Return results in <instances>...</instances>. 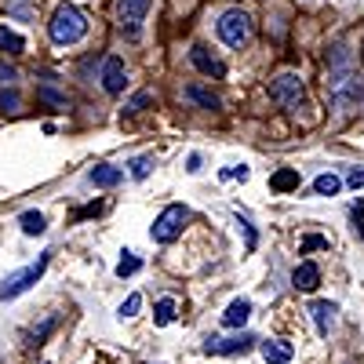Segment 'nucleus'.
<instances>
[{
	"label": "nucleus",
	"mask_w": 364,
	"mask_h": 364,
	"mask_svg": "<svg viewBox=\"0 0 364 364\" xmlns=\"http://www.w3.org/2000/svg\"><path fill=\"white\" fill-rule=\"evenodd\" d=\"M48 33H51V41H55L58 48L80 44V41H84V33H87V18H84L77 8L63 4V8H58V11L51 15V22H48Z\"/></svg>",
	"instance_id": "nucleus-1"
},
{
	"label": "nucleus",
	"mask_w": 364,
	"mask_h": 364,
	"mask_svg": "<svg viewBox=\"0 0 364 364\" xmlns=\"http://www.w3.org/2000/svg\"><path fill=\"white\" fill-rule=\"evenodd\" d=\"M48 262H51V252H44L37 262H29L26 269H15V273H8L4 277V284H0V302H8V299H18L22 291H29L41 277H44V269H48Z\"/></svg>",
	"instance_id": "nucleus-2"
},
{
	"label": "nucleus",
	"mask_w": 364,
	"mask_h": 364,
	"mask_svg": "<svg viewBox=\"0 0 364 364\" xmlns=\"http://www.w3.org/2000/svg\"><path fill=\"white\" fill-rule=\"evenodd\" d=\"M186 223H190V208L186 204H168L161 215L154 219V226H149V237H154L157 245H171Z\"/></svg>",
	"instance_id": "nucleus-3"
},
{
	"label": "nucleus",
	"mask_w": 364,
	"mask_h": 364,
	"mask_svg": "<svg viewBox=\"0 0 364 364\" xmlns=\"http://www.w3.org/2000/svg\"><path fill=\"white\" fill-rule=\"evenodd\" d=\"M215 29H219V41L230 44V48H245L252 41V18H248V11H240V8L223 11Z\"/></svg>",
	"instance_id": "nucleus-4"
},
{
	"label": "nucleus",
	"mask_w": 364,
	"mask_h": 364,
	"mask_svg": "<svg viewBox=\"0 0 364 364\" xmlns=\"http://www.w3.org/2000/svg\"><path fill=\"white\" fill-rule=\"evenodd\" d=\"M149 15V0H117V22H120V33L124 37H139L142 33V22Z\"/></svg>",
	"instance_id": "nucleus-5"
},
{
	"label": "nucleus",
	"mask_w": 364,
	"mask_h": 364,
	"mask_svg": "<svg viewBox=\"0 0 364 364\" xmlns=\"http://www.w3.org/2000/svg\"><path fill=\"white\" fill-rule=\"evenodd\" d=\"M269 95H273V102H281L284 109H295L302 99H306V87H302V80L295 73H281V77H273Z\"/></svg>",
	"instance_id": "nucleus-6"
},
{
	"label": "nucleus",
	"mask_w": 364,
	"mask_h": 364,
	"mask_svg": "<svg viewBox=\"0 0 364 364\" xmlns=\"http://www.w3.org/2000/svg\"><path fill=\"white\" fill-rule=\"evenodd\" d=\"M255 336H237V339H208L204 343V353H215V357H230V353H245L252 350Z\"/></svg>",
	"instance_id": "nucleus-7"
},
{
	"label": "nucleus",
	"mask_w": 364,
	"mask_h": 364,
	"mask_svg": "<svg viewBox=\"0 0 364 364\" xmlns=\"http://www.w3.org/2000/svg\"><path fill=\"white\" fill-rule=\"evenodd\" d=\"M124 63H120V58H106L102 63V87L109 91V95H120V91H124Z\"/></svg>",
	"instance_id": "nucleus-8"
},
{
	"label": "nucleus",
	"mask_w": 364,
	"mask_h": 364,
	"mask_svg": "<svg viewBox=\"0 0 364 364\" xmlns=\"http://www.w3.org/2000/svg\"><path fill=\"white\" fill-rule=\"evenodd\" d=\"M291 284H295L299 291H314V288L321 284V269H317L314 262H299L295 273H291Z\"/></svg>",
	"instance_id": "nucleus-9"
},
{
	"label": "nucleus",
	"mask_w": 364,
	"mask_h": 364,
	"mask_svg": "<svg viewBox=\"0 0 364 364\" xmlns=\"http://www.w3.org/2000/svg\"><path fill=\"white\" fill-rule=\"evenodd\" d=\"M120 178H124V171H120V168H113V164H95V168L87 171V182H91V186H102V190L117 186Z\"/></svg>",
	"instance_id": "nucleus-10"
},
{
	"label": "nucleus",
	"mask_w": 364,
	"mask_h": 364,
	"mask_svg": "<svg viewBox=\"0 0 364 364\" xmlns=\"http://www.w3.org/2000/svg\"><path fill=\"white\" fill-rule=\"evenodd\" d=\"M190 58H193V66H197L200 73H208V77H223V73H226V66L219 63L215 55H208V48H200V44L190 51Z\"/></svg>",
	"instance_id": "nucleus-11"
},
{
	"label": "nucleus",
	"mask_w": 364,
	"mask_h": 364,
	"mask_svg": "<svg viewBox=\"0 0 364 364\" xmlns=\"http://www.w3.org/2000/svg\"><path fill=\"white\" fill-rule=\"evenodd\" d=\"M248 317H252V302L248 299H233L230 306H226V314H223V324L226 328H240Z\"/></svg>",
	"instance_id": "nucleus-12"
},
{
	"label": "nucleus",
	"mask_w": 364,
	"mask_h": 364,
	"mask_svg": "<svg viewBox=\"0 0 364 364\" xmlns=\"http://www.w3.org/2000/svg\"><path fill=\"white\" fill-rule=\"evenodd\" d=\"M299 168H281V171H273L269 175V190H277V193H288V190H299Z\"/></svg>",
	"instance_id": "nucleus-13"
},
{
	"label": "nucleus",
	"mask_w": 364,
	"mask_h": 364,
	"mask_svg": "<svg viewBox=\"0 0 364 364\" xmlns=\"http://www.w3.org/2000/svg\"><path fill=\"white\" fill-rule=\"evenodd\" d=\"M291 343H281V339H273V343H262V357L266 364H288L291 360Z\"/></svg>",
	"instance_id": "nucleus-14"
},
{
	"label": "nucleus",
	"mask_w": 364,
	"mask_h": 364,
	"mask_svg": "<svg viewBox=\"0 0 364 364\" xmlns=\"http://www.w3.org/2000/svg\"><path fill=\"white\" fill-rule=\"evenodd\" d=\"M310 314H314V324H317V331H321V336H328L331 317H336V302H314V306H310Z\"/></svg>",
	"instance_id": "nucleus-15"
},
{
	"label": "nucleus",
	"mask_w": 364,
	"mask_h": 364,
	"mask_svg": "<svg viewBox=\"0 0 364 364\" xmlns=\"http://www.w3.org/2000/svg\"><path fill=\"white\" fill-rule=\"evenodd\" d=\"M186 99L190 102H197V106H204V109H219L223 102H219V95H211L208 87H200V84H190L186 87Z\"/></svg>",
	"instance_id": "nucleus-16"
},
{
	"label": "nucleus",
	"mask_w": 364,
	"mask_h": 364,
	"mask_svg": "<svg viewBox=\"0 0 364 364\" xmlns=\"http://www.w3.org/2000/svg\"><path fill=\"white\" fill-rule=\"evenodd\" d=\"M18 226H22V233H26V237H41V233L48 230V223H44V215H41V211H22Z\"/></svg>",
	"instance_id": "nucleus-17"
},
{
	"label": "nucleus",
	"mask_w": 364,
	"mask_h": 364,
	"mask_svg": "<svg viewBox=\"0 0 364 364\" xmlns=\"http://www.w3.org/2000/svg\"><path fill=\"white\" fill-rule=\"evenodd\" d=\"M0 51H8V55H22L26 51V41L18 33H11L8 26H0Z\"/></svg>",
	"instance_id": "nucleus-18"
},
{
	"label": "nucleus",
	"mask_w": 364,
	"mask_h": 364,
	"mask_svg": "<svg viewBox=\"0 0 364 364\" xmlns=\"http://www.w3.org/2000/svg\"><path fill=\"white\" fill-rule=\"evenodd\" d=\"M314 190H317V193H324V197H336V193L343 190V178H339V175H331V171H328V175H317Z\"/></svg>",
	"instance_id": "nucleus-19"
},
{
	"label": "nucleus",
	"mask_w": 364,
	"mask_h": 364,
	"mask_svg": "<svg viewBox=\"0 0 364 364\" xmlns=\"http://www.w3.org/2000/svg\"><path fill=\"white\" fill-rule=\"evenodd\" d=\"M154 321H157L161 328L175 321V299H161V302H157V310H154Z\"/></svg>",
	"instance_id": "nucleus-20"
},
{
	"label": "nucleus",
	"mask_w": 364,
	"mask_h": 364,
	"mask_svg": "<svg viewBox=\"0 0 364 364\" xmlns=\"http://www.w3.org/2000/svg\"><path fill=\"white\" fill-rule=\"evenodd\" d=\"M139 266H142V259L135 252H124V259L117 262V277H132V273H139Z\"/></svg>",
	"instance_id": "nucleus-21"
},
{
	"label": "nucleus",
	"mask_w": 364,
	"mask_h": 364,
	"mask_svg": "<svg viewBox=\"0 0 364 364\" xmlns=\"http://www.w3.org/2000/svg\"><path fill=\"white\" fill-rule=\"evenodd\" d=\"M149 168H154V157H149V154H142V157L132 161V175H135V178H146Z\"/></svg>",
	"instance_id": "nucleus-22"
},
{
	"label": "nucleus",
	"mask_w": 364,
	"mask_h": 364,
	"mask_svg": "<svg viewBox=\"0 0 364 364\" xmlns=\"http://www.w3.org/2000/svg\"><path fill=\"white\" fill-rule=\"evenodd\" d=\"M139 306H142V295L135 291V295H128L124 302H120V317H135V314H139Z\"/></svg>",
	"instance_id": "nucleus-23"
},
{
	"label": "nucleus",
	"mask_w": 364,
	"mask_h": 364,
	"mask_svg": "<svg viewBox=\"0 0 364 364\" xmlns=\"http://www.w3.org/2000/svg\"><path fill=\"white\" fill-rule=\"evenodd\" d=\"M0 109H4V113L18 109V95H15V91H0Z\"/></svg>",
	"instance_id": "nucleus-24"
},
{
	"label": "nucleus",
	"mask_w": 364,
	"mask_h": 364,
	"mask_svg": "<svg viewBox=\"0 0 364 364\" xmlns=\"http://www.w3.org/2000/svg\"><path fill=\"white\" fill-rule=\"evenodd\" d=\"M149 102H154V95H149V91H142V95H135L128 106H124V113H139L142 106H149Z\"/></svg>",
	"instance_id": "nucleus-25"
},
{
	"label": "nucleus",
	"mask_w": 364,
	"mask_h": 364,
	"mask_svg": "<svg viewBox=\"0 0 364 364\" xmlns=\"http://www.w3.org/2000/svg\"><path fill=\"white\" fill-rule=\"evenodd\" d=\"M317 248H328V240H324V237H317V233H310L306 240H302V252H317Z\"/></svg>",
	"instance_id": "nucleus-26"
},
{
	"label": "nucleus",
	"mask_w": 364,
	"mask_h": 364,
	"mask_svg": "<svg viewBox=\"0 0 364 364\" xmlns=\"http://www.w3.org/2000/svg\"><path fill=\"white\" fill-rule=\"evenodd\" d=\"M223 178H240V182H245V178H248V168H245V164H240V168H226Z\"/></svg>",
	"instance_id": "nucleus-27"
},
{
	"label": "nucleus",
	"mask_w": 364,
	"mask_h": 364,
	"mask_svg": "<svg viewBox=\"0 0 364 364\" xmlns=\"http://www.w3.org/2000/svg\"><path fill=\"white\" fill-rule=\"evenodd\" d=\"M51 328H55V317H48V321H44V324H41V328H37V331H33V339H37V343H41V339H44V336H48V331H51Z\"/></svg>",
	"instance_id": "nucleus-28"
},
{
	"label": "nucleus",
	"mask_w": 364,
	"mask_h": 364,
	"mask_svg": "<svg viewBox=\"0 0 364 364\" xmlns=\"http://www.w3.org/2000/svg\"><path fill=\"white\" fill-rule=\"evenodd\" d=\"M346 182H350V186H353V190H360V186H364V168H360V171H357V168H353V171H350V178H346Z\"/></svg>",
	"instance_id": "nucleus-29"
},
{
	"label": "nucleus",
	"mask_w": 364,
	"mask_h": 364,
	"mask_svg": "<svg viewBox=\"0 0 364 364\" xmlns=\"http://www.w3.org/2000/svg\"><path fill=\"white\" fill-rule=\"evenodd\" d=\"M99 211H102V204H87V208H80V211H77V219H87V215H99Z\"/></svg>",
	"instance_id": "nucleus-30"
},
{
	"label": "nucleus",
	"mask_w": 364,
	"mask_h": 364,
	"mask_svg": "<svg viewBox=\"0 0 364 364\" xmlns=\"http://www.w3.org/2000/svg\"><path fill=\"white\" fill-rule=\"evenodd\" d=\"M240 226H245V233H248V252H252L259 237H255V230H252V223H248V219H240Z\"/></svg>",
	"instance_id": "nucleus-31"
},
{
	"label": "nucleus",
	"mask_w": 364,
	"mask_h": 364,
	"mask_svg": "<svg viewBox=\"0 0 364 364\" xmlns=\"http://www.w3.org/2000/svg\"><path fill=\"white\" fill-rule=\"evenodd\" d=\"M41 99H48V102H55V106H66V99H63V95H55V91H48V87L41 91Z\"/></svg>",
	"instance_id": "nucleus-32"
},
{
	"label": "nucleus",
	"mask_w": 364,
	"mask_h": 364,
	"mask_svg": "<svg viewBox=\"0 0 364 364\" xmlns=\"http://www.w3.org/2000/svg\"><path fill=\"white\" fill-rule=\"evenodd\" d=\"M0 80H15V70H8V66H0Z\"/></svg>",
	"instance_id": "nucleus-33"
}]
</instances>
